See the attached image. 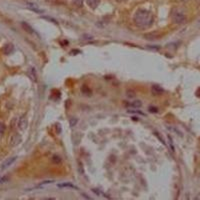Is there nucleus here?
Instances as JSON below:
<instances>
[{
    "instance_id": "obj_3",
    "label": "nucleus",
    "mask_w": 200,
    "mask_h": 200,
    "mask_svg": "<svg viewBox=\"0 0 200 200\" xmlns=\"http://www.w3.org/2000/svg\"><path fill=\"white\" fill-rule=\"evenodd\" d=\"M27 124H28V121H27V118L25 115L21 116L18 119V122H17V128L19 130H25L26 127H27Z\"/></svg>"
},
{
    "instance_id": "obj_21",
    "label": "nucleus",
    "mask_w": 200,
    "mask_h": 200,
    "mask_svg": "<svg viewBox=\"0 0 200 200\" xmlns=\"http://www.w3.org/2000/svg\"><path fill=\"white\" fill-rule=\"evenodd\" d=\"M180 1H182V2H187V1H189V0H180Z\"/></svg>"
},
{
    "instance_id": "obj_22",
    "label": "nucleus",
    "mask_w": 200,
    "mask_h": 200,
    "mask_svg": "<svg viewBox=\"0 0 200 200\" xmlns=\"http://www.w3.org/2000/svg\"><path fill=\"white\" fill-rule=\"evenodd\" d=\"M118 1H119V2H121V1H123V0H118Z\"/></svg>"
},
{
    "instance_id": "obj_2",
    "label": "nucleus",
    "mask_w": 200,
    "mask_h": 200,
    "mask_svg": "<svg viewBox=\"0 0 200 200\" xmlns=\"http://www.w3.org/2000/svg\"><path fill=\"white\" fill-rule=\"evenodd\" d=\"M172 19L175 24H182L186 20V16L181 10H174L172 13Z\"/></svg>"
},
{
    "instance_id": "obj_9",
    "label": "nucleus",
    "mask_w": 200,
    "mask_h": 200,
    "mask_svg": "<svg viewBox=\"0 0 200 200\" xmlns=\"http://www.w3.org/2000/svg\"><path fill=\"white\" fill-rule=\"evenodd\" d=\"M151 91L154 95H159V94H162L163 93V89L161 88V87L157 86V85H153L152 88H151Z\"/></svg>"
},
{
    "instance_id": "obj_12",
    "label": "nucleus",
    "mask_w": 200,
    "mask_h": 200,
    "mask_svg": "<svg viewBox=\"0 0 200 200\" xmlns=\"http://www.w3.org/2000/svg\"><path fill=\"white\" fill-rule=\"evenodd\" d=\"M130 107H132V108H139V107H141V101H139V100L133 101V102L130 104Z\"/></svg>"
},
{
    "instance_id": "obj_1",
    "label": "nucleus",
    "mask_w": 200,
    "mask_h": 200,
    "mask_svg": "<svg viewBox=\"0 0 200 200\" xmlns=\"http://www.w3.org/2000/svg\"><path fill=\"white\" fill-rule=\"evenodd\" d=\"M153 14L145 9H139L134 15V23L140 28H148L153 24Z\"/></svg>"
},
{
    "instance_id": "obj_10",
    "label": "nucleus",
    "mask_w": 200,
    "mask_h": 200,
    "mask_svg": "<svg viewBox=\"0 0 200 200\" xmlns=\"http://www.w3.org/2000/svg\"><path fill=\"white\" fill-rule=\"evenodd\" d=\"M13 48H14V47H13L12 44H10V43H9V44H6L5 46L3 47V52H4V54L8 55V54H10V53H11V52L13 51Z\"/></svg>"
},
{
    "instance_id": "obj_7",
    "label": "nucleus",
    "mask_w": 200,
    "mask_h": 200,
    "mask_svg": "<svg viewBox=\"0 0 200 200\" xmlns=\"http://www.w3.org/2000/svg\"><path fill=\"white\" fill-rule=\"evenodd\" d=\"M21 26H22V28L26 31L27 33L34 34V29H33V28L31 27L28 23H26V22H21Z\"/></svg>"
},
{
    "instance_id": "obj_13",
    "label": "nucleus",
    "mask_w": 200,
    "mask_h": 200,
    "mask_svg": "<svg viewBox=\"0 0 200 200\" xmlns=\"http://www.w3.org/2000/svg\"><path fill=\"white\" fill-rule=\"evenodd\" d=\"M69 123H70V126H71V127H74V126H76V124L78 123V119L75 118V117H71L69 120Z\"/></svg>"
},
{
    "instance_id": "obj_6",
    "label": "nucleus",
    "mask_w": 200,
    "mask_h": 200,
    "mask_svg": "<svg viewBox=\"0 0 200 200\" xmlns=\"http://www.w3.org/2000/svg\"><path fill=\"white\" fill-rule=\"evenodd\" d=\"M86 3H87V5L90 7V8L95 9L98 7V5H99L100 0H86Z\"/></svg>"
},
{
    "instance_id": "obj_4",
    "label": "nucleus",
    "mask_w": 200,
    "mask_h": 200,
    "mask_svg": "<svg viewBox=\"0 0 200 200\" xmlns=\"http://www.w3.org/2000/svg\"><path fill=\"white\" fill-rule=\"evenodd\" d=\"M16 159H17V157H16V156H14V157H10V158L4 160V162H3V163L1 164V166H0V170H4V169H6L7 167H9L12 163L15 162V160H16Z\"/></svg>"
},
{
    "instance_id": "obj_8",
    "label": "nucleus",
    "mask_w": 200,
    "mask_h": 200,
    "mask_svg": "<svg viewBox=\"0 0 200 200\" xmlns=\"http://www.w3.org/2000/svg\"><path fill=\"white\" fill-rule=\"evenodd\" d=\"M57 186H58V187H61V188H63V187H70V188L76 189V190H79V188L77 187L76 185L70 183V182H64V183H59V184H57Z\"/></svg>"
},
{
    "instance_id": "obj_17",
    "label": "nucleus",
    "mask_w": 200,
    "mask_h": 200,
    "mask_svg": "<svg viewBox=\"0 0 200 200\" xmlns=\"http://www.w3.org/2000/svg\"><path fill=\"white\" fill-rule=\"evenodd\" d=\"M168 141H169V143H170L171 150H172V152H174V145H173V141H172V139H171L170 135H168Z\"/></svg>"
},
{
    "instance_id": "obj_20",
    "label": "nucleus",
    "mask_w": 200,
    "mask_h": 200,
    "mask_svg": "<svg viewBox=\"0 0 200 200\" xmlns=\"http://www.w3.org/2000/svg\"><path fill=\"white\" fill-rule=\"evenodd\" d=\"M42 18H45V19L49 20V21H51V22H54L55 24H57V21H56L55 19H53V18H49V17H46V16H43Z\"/></svg>"
},
{
    "instance_id": "obj_5",
    "label": "nucleus",
    "mask_w": 200,
    "mask_h": 200,
    "mask_svg": "<svg viewBox=\"0 0 200 200\" xmlns=\"http://www.w3.org/2000/svg\"><path fill=\"white\" fill-rule=\"evenodd\" d=\"M28 76L29 78L32 80V81L36 82L37 81V75H36V70H35L33 67H30L29 70H28Z\"/></svg>"
},
{
    "instance_id": "obj_15",
    "label": "nucleus",
    "mask_w": 200,
    "mask_h": 200,
    "mask_svg": "<svg viewBox=\"0 0 200 200\" xmlns=\"http://www.w3.org/2000/svg\"><path fill=\"white\" fill-rule=\"evenodd\" d=\"M53 182H54V180H47V181L41 182V183L37 186V188H39V187H43V186H45V185H48V184H50V183H53Z\"/></svg>"
},
{
    "instance_id": "obj_11",
    "label": "nucleus",
    "mask_w": 200,
    "mask_h": 200,
    "mask_svg": "<svg viewBox=\"0 0 200 200\" xmlns=\"http://www.w3.org/2000/svg\"><path fill=\"white\" fill-rule=\"evenodd\" d=\"M20 141H21V138H20V136H19L18 134L13 135V136H12V138H11V145L15 146V145L18 144V143H19Z\"/></svg>"
},
{
    "instance_id": "obj_14",
    "label": "nucleus",
    "mask_w": 200,
    "mask_h": 200,
    "mask_svg": "<svg viewBox=\"0 0 200 200\" xmlns=\"http://www.w3.org/2000/svg\"><path fill=\"white\" fill-rule=\"evenodd\" d=\"M83 1L84 0H72V3H73V5L76 7H81L83 4Z\"/></svg>"
},
{
    "instance_id": "obj_18",
    "label": "nucleus",
    "mask_w": 200,
    "mask_h": 200,
    "mask_svg": "<svg viewBox=\"0 0 200 200\" xmlns=\"http://www.w3.org/2000/svg\"><path fill=\"white\" fill-rule=\"evenodd\" d=\"M4 131H5V125L0 122V134H2Z\"/></svg>"
},
{
    "instance_id": "obj_16",
    "label": "nucleus",
    "mask_w": 200,
    "mask_h": 200,
    "mask_svg": "<svg viewBox=\"0 0 200 200\" xmlns=\"http://www.w3.org/2000/svg\"><path fill=\"white\" fill-rule=\"evenodd\" d=\"M127 97H128V98H134V97H135V93H134V91H132V90H128V91H127Z\"/></svg>"
},
{
    "instance_id": "obj_19",
    "label": "nucleus",
    "mask_w": 200,
    "mask_h": 200,
    "mask_svg": "<svg viewBox=\"0 0 200 200\" xmlns=\"http://www.w3.org/2000/svg\"><path fill=\"white\" fill-rule=\"evenodd\" d=\"M53 162H55V163H60L61 162V158H59V157H57V156H53Z\"/></svg>"
}]
</instances>
